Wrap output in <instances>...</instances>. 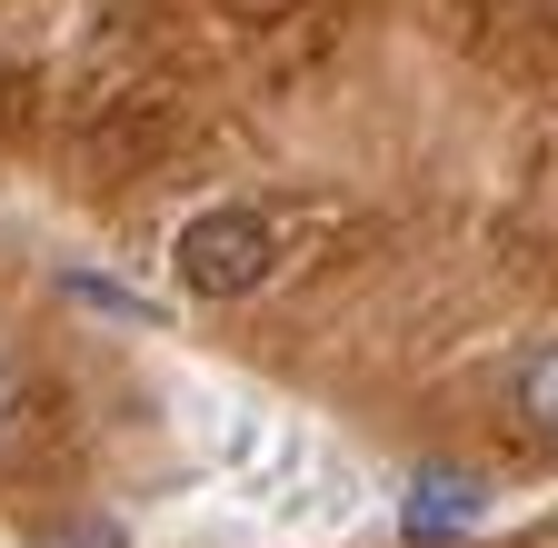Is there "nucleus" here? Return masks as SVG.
Returning a JSON list of instances; mask_svg holds the SVG:
<instances>
[{
  "mask_svg": "<svg viewBox=\"0 0 558 548\" xmlns=\"http://www.w3.org/2000/svg\"><path fill=\"white\" fill-rule=\"evenodd\" d=\"M269 280V220L259 210H199L180 230V290L199 300H240Z\"/></svg>",
  "mask_w": 558,
  "mask_h": 548,
  "instance_id": "obj_1",
  "label": "nucleus"
},
{
  "mask_svg": "<svg viewBox=\"0 0 558 548\" xmlns=\"http://www.w3.org/2000/svg\"><path fill=\"white\" fill-rule=\"evenodd\" d=\"M519 409H529V419H538V429L558 439V339L519 360Z\"/></svg>",
  "mask_w": 558,
  "mask_h": 548,
  "instance_id": "obj_2",
  "label": "nucleus"
}]
</instances>
